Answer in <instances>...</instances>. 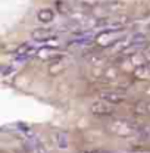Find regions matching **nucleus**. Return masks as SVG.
Listing matches in <instances>:
<instances>
[{"instance_id": "f257e3e1", "label": "nucleus", "mask_w": 150, "mask_h": 153, "mask_svg": "<svg viewBox=\"0 0 150 153\" xmlns=\"http://www.w3.org/2000/svg\"><path fill=\"white\" fill-rule=\"evenodd\" d=\"M106 130L112 135L127 138V137L138 135L141 127L128 118H112L106 122Z\"/></svg>"}, {"instance_id": "f03ea898", "label": "nucleus", "mask_w": 150, "mask_h": 153, "mask_svg": "<svg viewBox=\"0 0 150 153\" xmlns=\"http://www.w3.org/2000/svg\"><path fill=\"white\" fill-rule=\"evenodd\" d=\"M124 38V30H105L96 36V43L102 47H111Z\"/></svg>"}, {"instance_id": "7ed1b4c3", "label": "nucleus", "mask_w": 150, "mask_h": 153, "mask_svg": "<svg viewBox=\"0 0 150 153\" xmlns=\"http://www.w3.org/2000/svg\"><path fill=\"white\" fill-rule=\"evenodd\" d=\"M91 114L96 116H112L115 114V105H111L105 100H99V102H94L90 108Z\"/></svg>"}, {"instance_id": "20e7f679", "label": "nucleus", "mask_w": 150, "mask_h": 153, "mask_svg": "<svg viewBox=\"0 0 150 153\" xmlns=\"http://www.w3.org/2000/svg\"><path fill=\"white\" fill-rule=\"evenodd\" d=\"M100 100H105L111 105H119L122 102L127 100V94L125 93H121V91H113V90H105V91H100L99 93Z\"/></svg>"}, {"instance_id": "39448f33", "label": "nucleus", "mask_w": 150, "mask_h": 153, "mask_svg": "<svg viewBox=\"0 0 150 153\" xmlns=\"http://www.w3.org/2000/svg\"><path fill=\"white\" fill-rule=\"evenodd\" d=\"M31 37L34 38L36 41L43 43V41H47V40L55 37V30L53 28H37V30L33 31Z\"/></svg>"}, {"instance_id": "423d86ee", "label": "nucleus", "mask_w": 150, "mask_h": 153, "mask_svg": "<svg viewBox=\"0 0 150 153\" xmlns=\"http://www.w3.org/2000/svg\"><path fill=\"white\" fill-rule=\"evenodd\" d=\"M52 140H53L55 146L59 147V149H68V146H69L68 135L65 133H62V131H56V133L52 134Z\"/></svg>"}, {"instance_id": "0eeeda50", "label": "nucleus", "mask_w": 150, "mask_h": 153, "mask_svg": "<svg viewBox=\"0 0 150 153\" xmlns=\"http://www.w3.org/2000/svg\"><path fill=\"white\" fill-rule=\"evenodd\" d=\"M38 56L41 57L43 60H46V59H49V60H52V59H62V55L59 53V50L57 49H53V47H44V49H41L40 52H38Z\"/></svg>"}, {"instance_id": "6e6552de", "label": "nucleus", "mask_w": 150, "mask_h": 153, "mask_svg": "<svg viewBox=\"0 0 150 153\" xmlns=\"http://www.w3.org/2000/svg\"><path fill=\"white\" fill-rule=\"evenodd\" d=\"M56 9H57V12H59L60 15H65V16L71 15V13L75 10V7L68 1V0H57L56 1Z\"/></svg>"}, {"instance_id": "1a4fd4ad", "label": "nucleus", "mask_w": 150, "mask_h": 153, "mask_svg": "<svg viewBox=\"0 0 150 153\" xmlns=\"http://www.w3.org/2000/svg\"><path fill=\"white\" fill-rule=\"evenodd\" d=\"M134 76H137L138 79H147V78H150V63H146L143 66L135 68Z\"/></svg>"}, {"instance_id": "9d476101", "label": "nucleus", "mask_w": 150, "mask_h": 153, "mask_svg": "<svg viewBox=\"0 0 150 153\" xmlns=\"http://www.w3.org/2000/svg\"><path fill=\"white\" fill-rule=\"evenodd\" d=\"M134 112L137 115H149V102L146 100H140L135 103Z\"/></svg>"}, {"instance_id": "9b49d317", "label": "nucleus", "mask_w": 150, "mask_h": 153, "mask_svg": "<svg viewBox=\"0 0 150 153\" xmlns=\"http://www.w3.org/2000/svg\"><path fill=\"white\" fill-rule=\"evenodd\" d=\"M37 16L41 22H52L53 18H55V13H53L52 9H41V10L38 12Z\"/></svg>"}, {"instance_id": "f8f14e48", "label": "nucleus", "mask_w": 150, "mask_h": 153, "mask_svg": "<svg viewBox=\"0 0 150 153\" xmlns=\"http://www.w3.org/2000/svg\"><path fill=\"white\" fill-rule=\"evenodd\" d=\"M76 1H78L81 6H90V7L97 3V0H76Z\"/></svg>"}, {"instance_id": "ddd939ff", "label": "nucleus", "mask_w": 150, "mask_h": 153, "mask_svg": "<svg viewBox=\"0 0 150 153\" xmlns=\"http://www.w3.org/2000/svg\"><path fill=\"white\" fill-rule=\"evenodd\" d=\"M12 71H13V68H12V66H3V69H1V75L6 76L7 74H10Z\"/></svg>"}, {"instance_id": "4468645a", "label": "nucleus", "mask_w": 150, "mask_h": 153, "mask_svg": "<svg viewBox=\"0 0 150 153\" xmlns=\"http://www.w3.org/2000/svg\"><path fill=\"white\" fill-rule=\"evenodd\" d=\"M81 153H111V152H106V150H84Z\"/></svg>"}]
</instances>
